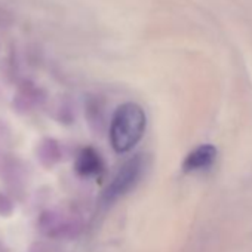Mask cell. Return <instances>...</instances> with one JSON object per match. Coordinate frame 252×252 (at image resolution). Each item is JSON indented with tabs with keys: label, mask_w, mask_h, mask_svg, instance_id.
Returning <instances> with one entry per match:
<instances>
[{
	"label": "cell",
	"mask_w": 252,
	"mask_h": 252,
	"mask_svg": "<svg viewBox=\"0 0 252 252\" xmlns=\"http://www.w3.org/2000/svg\"><path fill=\"white\" fill-rule=\"evenodd\" d=\"M146 113L135 102L120 105L111 120L110 141L117 153H128L132 150L144 135Z\"/></svg>",
	"instance_id": "1"
},
{
	"label": "cell",
	"mask_w": 252,
	"mask_h": 252,
	"mask_svg": "<svg viewBox=\"0 0 252 252\" xmlns=\"http://www.w3.org/2000/svg\"><path fill=\"white\" fill-rule=\"evenodd\" d=\"M144 168V160L141 156H137L131 159L129 162H126L122 169L116 174L113 178L111 184L105 190V199L107 200H114L119 196H123L125 193H128L134 186L138 183Z\"/></svg>",
	"instance_id": "2"
},
{
	"label": "cell",
	"mask_w": 252,
	"mask_h": 252,
	"mask_svg": "<svg viewBox=\"0 0 252 252\" xmlns=\"http://www.w3.org/2000/svg\"><path fill=\"white\" fill-rule=\"evenodd\" d=\"M77 168L82 174H94L99 169V159L92 150H85L77 162Z\"/></svg>",
	"instance_id": "4"
},
{
	"label": "cell",
	"mask_w": 252,
	"mask_h": 252,
	"mask_svg": "<svg viewBox=\"0 0 252 252\" xmlns=\"http://www.w3.org/2000/svg\"><path fill=\"white\" fill-rule=\"evenodd\" d=\"M217 158V150L215 147L206 144V146H200L197 149H194L184 160L183 168L187 172L191 171H200V169H206L209 168L214 160Z\"/></svg>",
	"instance_id": "3"
}]
</instances>
